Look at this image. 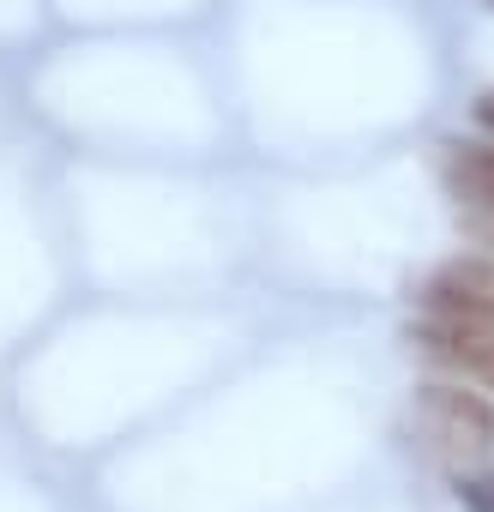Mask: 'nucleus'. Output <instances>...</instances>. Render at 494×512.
<instances>
[{"instance_id": "obj_4", "label": "nucleus", "mask_w": 494, "mask_h": 512, "mask_svg": "<svg viewBox=\"0 0 494 512\" xmlns=\"http://www.w3.org/2000/svg\"><path fill=\"white\" fill-rule=\"evenodd\" d=\"M416 314H458V320H494V247L452 253L422 284H410Z\"/></svg>"}, {"instance_id": "obj_1", "label": "nucleus", "mask_w": 494, "mask_h": 512, "mask_svg": "<svg viewBox=\"0 0 494 512\" xmlns=\"http://www.w3.org/2000/svg\"><path fill=\"white\" fill-rule=\"evenodd\" d=\"M410 428L422 440V452L446 470H476L494 458V404L470 386V380H422L410 398Z\"/></svg>"}, {"instance_id": "obj_5", "label": "nucleus", "mask_w": 494, "mask_h": 512, "mask_svg": "<svg viewBox=\"0 0 494 512\" xmlns=\"http://www.w3.org/2000/svg\"><path fill=\"white\" fill-rule=\"evenodd\" d=\"M452 494L464 512H494V464H476V470H452Z\"/></svg>"}, {"instance_id": "obj_6", "label": "nucleus", "mask_w": 494, "mask_h": 512, "mask_svg": "<svg viewBox=\"0 0 494 512\" xmlns=\"http://www.w3.org/2000/svg\"><path fill=\"white\" fill-rule=\"evenodd\" d=\"M476 121L494 133V91H482V97H476Z\"/></svg>"}, {"instance_id": "obj_2", "label": "nucleus", "mask_w": 494, "mask_h": 512, "mask_svg": "<svg viewBox=\"0 0 494 512\" xmlns=\"http://www.w3.org/2000/svg\"><path fill=\"white\" fill-rule=\"evenodd\" d=\"M416 362H428L446 380H470L494 392V320H458V314H416L404 332Z\"/></svg>"}, {"instance_id": "obj_3", "label": "nucleus", "mask_w": 494, "mask_h": 512, "mask_svg": "<svg viewBox=\"0 0 494 512\" xmlns=\"http://www.w3.org/2000/svg\"><path fill=\"white\" fill-rule=\"evenodd\" d=\"M434 169L470 247H494V139H440Z\"/></svg>"}]
</instances>
